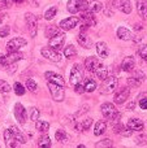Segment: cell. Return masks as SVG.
<instances>
[{
    "instance_id": "obj_1",
    "label": "cell",
    "mask_w": 147,
    "mask_h": 148,
    "mask_svg": "<svg viewBox=\"0 0 147 148\" xmlns=\"http://www.w3.org/2000/svg\"><path fill=\"white\" fill-rule=\"evenodd\" d=\"M100 110H102V114H103L104 117L111 120V121H113V122H116V123L119 122L120 118H121V113L117 112L115 105L111 104V103H104V104H102Z\"/></svg>"
},
{
    "instance_id": "obj_2",
    "label": "cell",
    "mask_w": 147,
    "mask_h": 148,
    "mask_svg": "<svg viewBox=\"0 0 147 148\" xmlns=\"http://www.w3.org/2000/svg\"><path fill=\"white\" fill-rule=\"evenodd\" d=\"M48 86V90H49V94L51 96L54 97L55 101H63L65 97V91H64V86H60V84H56V83H52V82H48L47 83Z\"/></svg>"
},
{
    "instance_id": "obj_3",
    "label": "cell",
    "mask_w": 147,
    "mask_h": 148,
    "mask_svg": "<svg viewBox=\"0 0 147 148\" xmlns=\"http://www.w3.org/2000/svg\"><path fill=\"white\" fill-rule=\"evenodd\" d=\"M117 87V78L116 77H107L106 79H103V83H102V87H100V92L102 94H112V92L116 90Z\"/></svg>"
},
{
    "instance_id": "obj_4",
    "label": "cell",
    "mask_w": 147,
    "mask_h": 148,
    "mask_svg": "<svg viewBox=\"0 0 147 148\" xmlns=\"http://www.w3.org/2000/svg\"><path fill=\"white\" fill-rule=\"evenodd\" d=\"M69 79H70V84H72V86H76V84L81 83V82L83 81V73H82V69H81L80 64L73 65Z\"/></svg>"
},
{
    "instance_id": "obj_5",
    "label": "cell",
    "mask_w": 147,
    "mask_h": 148,
    "mask_svg": "<svg viewBox=\"0 0 147 148\" xmlns=\"http://www.w3.org/2000/svg\"><path fill=\"white\" fill-rule=\"evenodd\" d=\"M26 44H27V42L23 38H20V36H17V38H13L12 40H9L7 43V51L8 52H14V51H20L22 47H25Z\"/></svg>"
},
{
    "instance_id": "obj_6",
    "label": "cell",
    "mask_w": 147,
    "mask_h": 148,
    "mask_svg": "<svg viewBox=\"0 0 147 148\" xmlns=\"http://www.w3.org/2000/svg\"><path fill=\"white\" fill-rule=\"evenodd\" d=\"M25 21H26V25H27V29H29V34L31 36H36V17L33 14V13L27 12L25 13Z\"/></svg>"
},
{
    "instance_id": "obj_7",
    "label": "cell",
    "mask_w": 147,
    "mask_h": 148,
    "mask_svg": "<svg viewBox=\"0 0 147 148\" xmlns=\"http://www.w3.org/2000/svg\"><path fill=\"white\" fill-rule=\"evenodd\" d=\"M41 53L42 56L44 57V59H48L49 61H54V62H59L60 60H61V53H59V52L56 51V49L54 48H42L41 49Z\"/></svg>"
},
{
    "instance_id": "obj_8",
    "label": "cell",
    "mask_w": 147,
    "mask_h": 148,
    "mask_svg": "<svg viewBox=\"0 0 147 148\" xmlns=\"http://www.w3.org/2000/svg\"><path fill=\"white\" fill-rule=\"evenodd\" d=\"M65 39H67V36H65L64 33L56 34L55 36H52V38L49 39V47L54 48V49H56V51H59V49H61L63 47H64Z\"/></svg>"
},
{
    "instance_id": "obj_9",
    "label": "cell",
    "mask_w": 147,
    "mask_h": 148,
    "mask_svg": "<svg viewBox=\"0 0 147 148\" xmlns=\"http://www.w3.org/2000/svg\"><path fill=\"white\" fill-rule=\"evenodd\" d=\"M78 23H80V18L78 17H68V18H64L63 21H60L59 26L61 30L69 31V30H72V29H74Z\"/></svg>"
},
{
    "instance_id": "obj_10",
    "label": "cell",
    "mask_w": 147,
    "mask_h": 148,
    "mask_svg": "<svg viewBox=\"0 0 147 148\" xmlns=\"http://www.w3.org/2000/svg\"><path fill=\"white\" fill-rule=\"evenodd\" d=\"M115 9H119L120 12L125 13V14H129L132 12V3L130 0H113L112 3Z\"/></svg>"
},
{
    "instance_id": "obj_11",
    "label": "cell",
    "mask_w": 147,
    "mask_h": 148,
    "mask_svg": "<svg viewBox=\"0 0 147 148\" xmlns=\"http://www.w3.org/2000/svg\"><path fill=\"white\" fill-rule=\"evenodd\" d=\"M145 78H146L145 73H142L141 70H135L134 74H133L130 78H128V84H129L130 87H139L141 84L143 83Z\"/></svg>"
},
{
    "instance_id": "obj_12",
    "label": "cell",
    "mask_w": 147,
    "mask_h": 148,
    "mask_svg": "<svg viewBox=\"0 0 147 148\" xmlns=\"http://www.w3.org/2000/svg\"><path fill=\"white\" fill-rule=\"evenodd\" d=\"M129 95H130V90L128 88V87H122V88H120L119 91L115 94L113 101L116 103V104H124V103L128 100Z\"/></svg>"
},
{
    "instance_id": "obj_13",
    "label": "cell",
    "mask_w": 147,
    "mask_h": 148,
    "mask_svg": "<svg viewBox=\"0 0 147 148\" xmlns=\"http://www.w3.org/2000/svg\"><path fill=\"white\" fill-rule=\"evenodd\" d=\"M14 117L20 123L26 122V110L21 103H16L14 105Z\"/></svg>"
},
{
    "instance_id": "obj_14",
    "label": "cell",
    "mask_w": 147,
    "mask_h": 148,
    "mask_svg": "<svg viewBox=\"0 0 147 148\" xmlns=\"http://www.w3.org/2000/svg\"><path fill=\"white\" fill-rule=\"evenodd\" d=\"M100 65L99 60L96 59L95 56H89L87 59L85 60V68L87 69V72L90 73H95V70L98 69V66Z\"/></svg>"
},
{
    "instance_id": "obj_15",
    "label": "cell",
    "mask_w": 147,
    "mask_h": 148,
    "mask_svg": "<svg viewBox=\"0 0 147 148\" xmlns=\"http://www.w3.org/2000/svg\"><path fill=\"white\" fill-rule=\"evenodd\" d=\"M135 68V60L133 56H126L121 62V69L124 72H133Z\"/></svg>"
},
{
    "instance_id": "obj_16",
    "label": "cell",
    "mask_w": 147,
    "mask_h": 148,
    "mask_svg": "<svg viewBox=\"0 0 147 148\" xmlns=\"http://www.w3.org/2000/svg\"><path fill=\"white\" fill-rule=\"evenodd\" d=\"M81 20L83 21V23H86V25H89V26L96 25V20L91 10H83V12L81 13Z\"/></svg>"
},
{
    "instance_id": "obj_17",
    "label": "cell",
    "mask_w": 147,
    "mask_h": 148,
    "mask_svg": "<svg viewBox=\"0 0 147 148\" xmlns=\"http://www.w3.org/2000/svg\"><path fill=\"white\" fill-rule=\"evenodd\" d=\"M44 77H46V79L48 82L60 84V86H64V78H63V75H60V74H56L54 72H46Z\"/></svg>"
},
{
    "instance_id": "obj_18",
    "label": "cell",
    "mask_w": 147,
    "mask_h": 148,
    "mask_svg": "<svg viewBox=\"0 0 147 148\" xmlns=\"http://www.w3.org/2000/svg\"><path fill=\"white\" fill-rule=\"evenodd\" d=\"M81 4H82V0H68L67 4V9L69 13L76 14L77 12L81 10Z\"/></svg>"
},
{
    "instance_id": "obj_19",
    "label": "cell",
    "mask_w": 147,
    "mask_h": 148,
    "mask_svg": "<svg viewBox=\"0 0 147 148\" xmlns=\"http://www.w3.org/2000/svg\"><path fill=\"white\" fill-rule=\"evenodd\" d=\"M95 48H96V52H98L99 57H102V59H106L109 55L108 46H107L104 42H98V43L95 44Z\"/></svg>"
},
{
    "instance_id": "obj_20",
    "label": "cell",
    "mask_w": 147,
    "mask_h": 148,
    "mask_svg": "<svg viewBox=\"0 0 147 148\" xmlns=\"http://www.w3.org/2000/svg\"><path fill=\"white\" fill-rule=\"evenodd\" d=\"M128 127L132 131H141L143 130V122L139 118H130L128 121Z\"/></svg>"
},
{
    "instance_id": "obj_21",
    "label": "cell",
    "mask_w": 147,
    "mask_h": 148,
    "mask_svg": "<svg viewBox=\"0 0 147 148\" xmlns=\"http://www.w3.org/2000/svg\"><path fill=\"white\" fill-rule=\"evenodd\" d=\"M77 42L80 43L81 47H83V48H86V49L91 48V46H93V42H91V39L89 38L87 35H85L83 33H81L80 35L77 36Z\"/></svg>"
},
{
    "instance_id": "obj_22",
    "label": "cell",
    "mask_w": 147,
    "mask_h": 148,
    "mask_svg": "<svg viewBox=\"0 0 147 148\" xmlns=\"http://www.w3.org/2000/svg\"><path fill=\"white\" fill-rule=\"evenodd\" d=\"M10 131H12V134H13V136H14V139L18 142V143H21V144H23V143H26V138H25V135L22 134V131L20 130V129L17 127V126H10Z\"/></svg>"
},
{
    "instance_id": "obj_23",
    "label": "cell",
    "mask_w": 147,
    "mask_h": 148,
    "mask_svg": "<svg viewBox=\"0 0 147 148\" xmlns=\"http://www.w3.org/2000/svg\"><path fill=\"white\" fill-rule=\"evenodd\" d=\"M137 12L142 18H147V0H137Z\"/></svg>"
},
{
    "instance_id": "obj_24",
    "label": "cell",
    "mask_w": 147,
    "mask_h": 148,
    "mask_svg": "<svg viewBox=\"0 0 147 148\" xmlns=\"http://www.w3.org/2000/svg\"><path fill=\"white\" fill-rule=\"evenodd\" d=\"M117 36H119L121 40H132L134 36L133 34L128 30L126 27H119L117 29Z\"/></svg>"
},
{
    "instance_id": "obj_25",
    "label": "cell",
    "mask_w": 147,
    "mask_h": 148,
    "mask_svg": "<svg viewBox=\"0 0 147 148\" xmlns=\"http://www.w3.org/2000/svg\"><path fill=\"white\" fill-rule=\"evenodd\" d=\"M5 57H7L9 64H16V62L20 61L21 59H23V55L21 53L20 51H14V52H8V55Z\"/></svg>"
},
{
    "instance_id": "obj_26",
    "label": "cell",
    "mask_w": 147,
    "mask_h": 148,
    "mask_svg": "<svg viewBox=\"0 0 147 148\" xmlns=\"http://www.w3.org/2000/svg\"><path fill=\"white\" fill-rule=\"evenodd\" d=\"M106 130H107L106 121H98V122L95 123V126H94V135L99 136V135L106 133Z\"/></svg>"
},
{
    "instance_id": "obj_27",
    "label": "cell",
    "mask_w": 147,
    "mask_h": 148,
    "mask_svg": "<svg viewBox=\"0 0 147 148\" xmlns=\"http://www.w3.org/2000/svg\"><path fill=\"white\" fill-rule=\"evenodd\" d=\"M91 125H93V120H91V118H86L85 121H81L80 123L74 125V129L77 131H86L90 129Z\"/></svg>"
},
{
    "instance_id": "obj_28",
    "label": "cell",
    "mask_w": 147,
    "mask_h": 148,
    "mask_svg": "<svg viewBox=\"0 0 147 148\" xmlns=\"http://www.w3.org/2000/svg\"><path fill=\"white\" fill-rule=\"evenodd\" d=\"M83 84V88H85V92H93L96 90V82L94 79H90V78H86L85 81L82 82Z\"/></svg>"
},
{
    "instance_id": "obj_29",
    "label": "cell",
    "mask_w": 147,
    "mask_h": 148,
    "mask_svg": "<svg viewBox=\"0 0 147 148\" xmlns=\"http://www.w3.org/2000/svg\"><path fill=\"white\" fill-rule=\"evenodd\" d=\"M95 74H96V77H98L99 79H106L107 77H108V68L107 66H104V65H99L98 66V69L95 70Z\"/></svg>"
},
{
    "instance_id": "obj_30",
    "label": "cell",
    "mask_w": 147,
    "mask_h": 148,
    "mask_svg": "<svg viewBox=\"0 0 147 148\" xmlns=\"http://www.w3.org/2000/svg\"><path fill=\"white\" fill-rule=\"evenodd\" d=\"M35 129L41 133H47L49 129V123L47 121H35Z\"/></svg>"
},
{
    "instance_id": "obj_31",
    "label": "cell",
    "mask_w": 147,
    "mask_h": 148,
    "mask_svg": "<svg viewBox=\"0 0 147 148\" xmlns=\"http://www.w3.org/2000/svg\"><path fill=\"white\" fill-rule=\"evenodd\" d=\"M60 31H59V27H56V26H54V25H48L46 27V31H44V34H46V36L48 39H51L52 36H55L56 34H59Z\"/></svg>"
},
{
    "instance_id": "obj_32",
    "label": "cell",
    "mask_w": 147,
    "mask_h": 148,
    "mask_svg": "<svg viewBox=\"0 0 147 148\" xmlns=\"http://www.w3.org/2000/svg\"><path fill=\"white\" fill-rule=\"evenodd\" d=\"M55 139H56L57 142H60V143H64V142L68 140V134L65 133L64 130H57L56 133H55Z\"/></svg>"
},
{
    "instance_id": "obj_33",
    "label": "cell",
    "mask_w": 147,
    "mask_h": 148,
    "mask_svg": "<svg viewBox=\"0 0 147 148\" xmlns=\"http://www.w3.org/2000/svg\"><path fill=\"white\" fill-rule=\"evenodd\" d=\"M56 13H57V7H51L48 10H46V13H44V18H46L47 21H51V20L55 18Z\"/></svg>"
},
{
    "instance_id": "obj_34",
    "label": "cell",
    "mask_w": 147,
    "mask_h": 148,
    "mask_svg": "<svg viewBox=\"0 0 147 148\" xmlns=\"http://www.w3.org/2000/svg\"><path fill=\"white\" fill-rule=\"evenodd\" d=\"M76 53H77V49H76L74 46H72V44L64 48V56L67 57V59H70V57H73Z\"/></svg>"
},
{
    "instance_id": "obj_35",
    "label": "cell",
    "mask_w": 147,
    "mask_h": 148,
    "mask_svg": "<svg viewBox=\"0 0 147 148\" xmlns=\"http://www.w3.org/2000/svg\"><path fill=\"white\" fill-rule=\"evenodd\" d=\"M38 147H41V148L51 147V139H49L47 135H44V136H42V138H39V140H38Z\"/></svg>"
},
{
    "instance_id": "obj_36",
    "label": "cell",
    "mask_w": 147,
    "mask_h": 148,
    "mask_svg": "<svg viewBox=\"0 0 147 148\" xmlns=\"http://www.w3.org/2000/svg\"><path fill=\"white\" fill-rule=\"evenodd\" d=\"M13 90H14L16 95H18V96H22V95L25 94V91H26L25 87H23L20 82H16V83L13 84Z\"/></svg>"
},
{
    "instance_id": "obj_37",
    "label": "cell",
    "mask_w": 147,
    "mask_h": 148,
    "mask_svg": "<svg viewBox=\"0 0 147 148\" xmlns=\"http://www.w3.org/2000/svg\"><path fill=\"white\" fill-rule=\"evenodd\" d=\"M26 87H27V90L31 92H35L36 90H38V84H36V82L34 81V79H27V81H26Z\"/></svg>"
},
{
    "instance_id": "obj_38",
    "label": "cell",
    "mask_w": 147,
    "mask_h": 148,
    "mask_svg": "<svg viewBox=\"0 0 147 148\" xmlns=\"http://www.w3.org/2000/svg\"><path fill=\"white\" fill-rule=\"evenodd\" d=\"M95 147L98 148H106V147H112V140L111 139H102L100 142H98V143L95 144Z\"/></svg>"
},
{
    "instance_id": "obj_39",
    "label": "cell",
    "mask_w": 147,
    "mask_h": 148,
    "mask_svg": "<svg viewBox=\"0 0 147 148\" xmlns=\"http://www.w3.org/2000/svg\"><path fill=\"white\" fill-rule=\"evenodd\" d=\"M4 140H5V143H7V146L12 140H16L14 136H13V134H12V131H10V129H7V130L4 131Z\"/></svg>"
},
{
    "instance_id": "obj_40",
    "label": "cell",
    "mask_w": 147,
    "mask_h": 148,
    "mask_svg": "<svg viewBox=\"0 0 147 148\" xmlns=\"http://www.w3.org/2000/svg\"><path fill=\"white\" fill-rule=\"evenodd\" d=\"M39 114H41V112H39L38 108H35V107L30 108V120L31 121H36V120H38Z\"/></svg>"
},
{
    "instance_id": "obj_41",
    "label": "cell",
    "mask_w": 147,
    "mask_h": 148,
    "mask_svg": "<svg viewBox=\"0 0 147 148\" xmlns=\"http://www.w3.org/2000/svg\"><path fill=\"white\" fill-rule=\"evenodd\" d=\"M8 65H9V62H8V60H7V57H5V55L0 53V69L7 70Z\"/></svg>"
},
{
    "instance_id": "obj_42",
    "label": "cell",
    "mask_w": 147,
    "mask_h": 148,
    "mask_svg": "<svg viewBox=\"0 0 147 148\" xmlns=\"http://www.w3.org/2000/svg\"><path fill=\"white\" fill-rule=\"evenodd\" d=\"M10 90H12V88H10L9 84H8L5 81H1V79H0V92H4V94H7V92H9Z\"/></svg>"
},
{
    "instance_id": "obj_43",
    "label": "cell",
    "mask_w": 147,
    "mask_h": 148,
    "mask_svg": "<svg viewBox=\"0 0 147 148\" xmlns=\"http://www.w3.org/2000/svg\"><path fill=\"white\" fill-rule=\"evenodd\" d=\"M138 55H139L145 61H147V46H141L139 49H138Z\"/></svg>"
},
{
    "instance_id": "obj_44",
    "label": "cell",
    "mask_w": 147,
    "mask_h": 148,
    "mask_svg": "<svg viewBox=\"0 0 147 148\" xmlns=\"http://www.w3.org/2000/svg\"><path fill=\"white\" fill-rule=\"evenodd\" d=\"M9 33H10L9 26H3V27H0V38H5Z\"/></svg>"
},
{
    "instance_id": "obj_45",
    "label": "cell",
    "mask_w": 147,
    "mask_h": 148,
    "mask_svg": "<svg viewBox=\"0 0 147 148\" xmlns=\"http://www.w3.org/2000/svg\"><path fill=\"white\" fill-rule=\"evenodd\" d=\"M100 9H102V4H100V3H95V4H93V5L90 7V10H91L93 13L99 12Z\"/></svg>"
},
{
    "instance_id": "obj_46",
    "label": "cell",
    "mask_w": 147,
    "mask_h": 148,
    "mask_svg": "<svg viewBox=\"0 0 147 148\" xmlns=\"http://www.w3.org/2000/svg\"><path fill=\"white\" fill-rule=\"evenodd\" d=\"M74 91L77 92V94H83V92H85V88H83L82 82H81V83H78V84H76V86H74Z\"/></svg>"
},
{
    "instance_id": "obj_47",
    "label": "cell",
    "mask_w": 147,
    "mask_h": 148,
    "mask_svg": "<svg viewBox=\"0 0 147 148\" xmlns=\"http://www.w3.org/2000/svg\"><path fill=\"white\" fill-rule=\"evenodd\" d=\"M120 135H122V136H130V135H132V130H130L129 127H125V126H124V129H122V131L120 133Z\"/></svg>"
},
{
    "instance_id": "obj_48",
    "label": "cell",
    "mask_w": 147,
    "mask_h": 148,
    "mask_svg": "<svg viewBox=\"0 0 147 148\" xmlns=\"http://www.w3.org/2000/svg\"><path fill=\"white\" fill-rule=\"evenodd\" d=\"M139 107L141 109H147V97H142V99L139 100Z\"/></svg>"
},
{
    "instance_id": "obj_49",
    "label": "cell",
    "mask_w": 147,
    "mask_h": 148,
    "mask_svg": "<svg viewBox=\"0 0 147 148\" xmlns=\"http://www.w3.org/2000/svg\"><path fill=\"white\" fill-rule=\"evenodd\" d=\"M8 7V3L5 0H0V9H5Z\"/></svg>"
},
{
    "instance_id": "obj_50",
    "label": "cell",
    "mask_w": 147,
    "mask_h": 148,
    "mask_svg": "<svg viewBox=\"0 0 147 148\" xmlns=\"http://www.w3.org/2000/svg\"><path fill=\"white\" fill-rule=\"evenodd\" d=\"M89 29V25H86V23H82L81 25V33H85V31H87Z\"/></svg>"
},
{
    "instance_id": "obj_51",
    "label": "cell",
    "mask_w": 147,
    "mask_h": 148,
    "mask_svg": "<svg viewBox=\"0 0 147 148\" xmlns=\"http://www.w3.org/2000/svg\"><path fill=\"white\" fill-rule=\"evenodd\" d=\"M134 107H135V101H132V103H129V104L126 105V108L128 109H130V110L134 109Z\"/></svg>"
},
{
    "instance_id": "obj_52",
    "label": "cell",
    "mask_w": 147,
    "mask_h": 148,
    "mask_svg": "<svg viewBox=\"0 0 147 148\" xmlns=\"http://www.w3.org/2000/svg\"><path fill=\"white\" fill-rule=\"evenodd\" d=\"M7 3H17V4H20V3H22L23 0H5Z\"/></svg>"
},
{
    "instance_id": "obj_53",
    "label": "cell",
    "mask_w": 147,
    "mask_h": 148,
    "mask_svg": "<svg viewBox=\"0 0 147 148\" xmlns=\"http://www.w3.org/2000/svg\"><path fill=\"white\" fill-rule=\"evenodd\" d=\"M0 25H1V18H0Z\"/></svg>"
}]
</instances>
